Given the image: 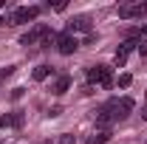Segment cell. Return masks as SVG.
Segmentation results:
<instances>
[{
	"label": "cell",
	"instance_id": "cell-1",
	"mask_svg": "<svg viewBox=\"0 0 147 144\" xmlns=\"http://www.w3.org/2000/svg\"><path fill=\"white\" fill-rule=\"evenodd\" d=\"M88 79L96 82V85H102V88H113V73H110L108 65H93L88 71Z\"/></svg>",
	"mask_w": 147,
	"mask_h": 144
},
{
	"label": "cell",
	"instance_id": "cell-2",
	"mask_svg": "<svg viewBox=\"0 0 147 144\" xmlns=\"http://www.w3.org/2000/svg\"><path fill=\"white\" fill-rule=\"evenodd\" d=\"M37 14H40V6H20V9H14L11 11V26H20V23H28V20H37Z\"/></svg>",
	"mask_w": 147,
	"mask_h": 144
},
{
	"label": "cell",
	"instance_id": "cell-3",
	"mask_svg": "<svg viewBox=\"0 0 147 144\" xmlns=\"http://www.w3.org/2000/svg\"><path fill=\"white\" fill-rule=\"evenodd\" d=\"M57 48H59V54H74L76 48H79V42H76V37H71L68 31H62V34H57Z\"/></svg>",
	"mask_w": 147,
	"mask_h": 144
},
{
	"label": "cell",
	"instance_id": "cell-4",
	"mask_svg": "<svg viewBox=\"0 0 147 144\" xmlns=\"http://www.w3.org/2000/svg\"><path fill=\"white\" fill-rule=\"evenodd\" d=\"M48 31H51V28H48L45 23H37V26L31 28V31H28V34H23V37H20V45H34L37 40H42V37L48 34Z\"/></svg>",
	"mask_w": 147,
	"mask_h": 144
},
{
	"label": "cell",
	"instance_id": "cell-5",
	"mask_svg": "<svg viewBox=\"0 0 147 144\" xmlns=\"http://www.w3.org/2000/svg\"><path fill=\"white\" fill-rule=\"evenodd\" d=\"M144 11H147V3H127V6H119V17H122V20L142 17Z\"/></svg>",
	"mask_w": 147,
	"mask_h": 144
},
{
	"label": "cell",
	"instance_id": "cell-6",
	"mask_svg": "<svg viewBox=\"0 0 147 144\" xmlns=\"http://www.w3.org/2000/svg\"><path fill=\"white\" fill-rule=\"evenodd\" d=\"M130 110H133V99L125 96V99H113V119H125Z\"/></svg>",
	"mask_w": 147,
	"mask_h": 144
},
{
	"label": "cell",
	"instance_id": "cell-7",
	"mask_svg": "<svg viewBox=\"0 0 147 144\" xmlns=\"http://www.w3.org/2000/svg\"><path fill=\"white\" fill-rule=\"evenodd\" d=\"M65 31H68V34H74V31H88V34H91V20L85 17V14H79V17H74L71 23L65 26Z\"/></svg>",
	"mask_w": 147,
	"mask_h": 144
},
{
	"label": "cell",
	"instance_id": "cell-8",
	"mask_svg": "<svg viewBox=\"0 0 147 144\" xmlns=\"http://www.w3.org/2000/svg\"><path fill=\"white\" fill-rule=\"evenodd\" d=\"M68 88H71V76H59V79L54 82V93H57V96H62Z\"/></svg>",
	"mask_w": 147,
	"mask_h": 144
},
{
	"label": "cell",
	"instance_id": "cell-9",
	"mask_svg": "<svg viewBox=\"0 0 147 144\" xmlns=\"http://www.w3.org/2000/svg\"><path fill=\"white\" fill-rule=\"evenodd\" d=\"M48 76H51V65H37L34 68V82H42Z\"/></svg>",
	"mask_w": 147,
	"mask_h": 144
},
{
	"label": "cell",
	"instance_id": "cell-10",
	"mask_svg": "<svg viewBox=\"0 0 147 144\" xmlns=\"http://www.w3.org/2000/svg\"><path fill=\"white\" fill-rule=\"evenodd\" d=\"M108 141H110V133H108V130H102V133H96V136L88 139V144H108Z\"/></svg>",
	"mask_w": 147,
	"mask_h": 144
},
{
	"label": "cell",
	"instance_id": "cell-11",
	"mask_svg": "<svg viewBox=\"0 0 147 144\" xmlns=\"http://www.w3.org/2000/svg\"><path fill=\"white\" fill-rule=\"evenodd\" d=\"M130 82H133L130 73H122V76H119V85H122V88H130Z\"/></svg>",
	"mask_w": 147,
	"mask_h": 144
},
{
	"label": "cell",
	"instance_id": "cell-12",
	"mask_svg": "<svg viewBox=\"0 0 147 144\" xmlns=\"http://www.w3.org/2000/svg\"><path fill=\"white\" fill-rule=\"evenodd\" d=\"M11 127H23V113H11Z\"/></svg>",
	"mask_w": 147,
	"mask_h": 144
},
{
	"label": "cell",
	"instance_id": "cell-13",
	"mask_svg": "<svg viewBox=\"0 0 147 144\" xmlns=\"http://www.w3.org/2000/svg\"><path fill=\"white\" fill-rule=\"evenodd\" d=\"M0 127H11V116H0Z\"/></svg>",
	"mask_w": 147,
	"mask_h": 144
},
{
	"label": "cell",
	"instance_id": "cell-14",
	"mask_svg": "<svg viewBox=\"0 0 147 144\" xmlns=\"http://www.w3.org/2000/svg\"><path fill=\"white\" fill-rule=\"evenodd\" d=\"M139 54L147 57V40H144V42H139Z\"/></svg>",
	"mask_w": 147,
	"mask_h": 144
},
{
	"label": "cell",
	"instance_id": "cell-15",
	"mask_svg": "<svg viewBox=\"0 0 147 144\" xmlns=\"http://www.w3.org/2000/svg\"><path fill=\"white\" fill-rule=\"evenodd\" d=\"M142 119H144V122H147V105H144V108H142Z\"/></svg>",
	"mask_w": 147,
	"mask_h": 144
},
{
	"label": "cell",
	"instance_id": "cell-16",
	"mask_svg": "<svg viewBox=\"0 0 147 144\" xmlns=\"http://www.w3.org/2000/svg\"><path fill=\"white\" fill-rule=\"evenodd\" d=\"M0 26H6V20H3V17H0Z\"/></svg>",
	"mask_w": 147,
	"mask_h": 144
},
{
	"label": "cell",
	"instance_id": "cell-17",
	"mask_svg": "<svg viewBox=\"0 0 147 144\" xmlns=\"http://www.w3.org/2000/svg\"><path fill=\"white\" fill-rule=\"evenodd\" d=\"M65 144H71V139H68V136H65Z\"/></svg>",
	"mask_w": 147,
	"mask_h": 144
}]
</instances>
